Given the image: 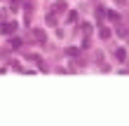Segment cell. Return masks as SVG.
<instances>
[{
    "label": "cell",
    "instance_id": "cell-1",
    "mask_svg": "<svg viewBox=\"0 0 129 126\" xmlns=\"http://www.w3.org/2000/svg\"><path fill=\"white\" fill-rule=\"evenodd\" d=\"M49 12H54V14L68 12V3H66V0H54V5H52V10H49Z\"/></svg>",
    "mask_w": 129,
    "mask_h": 126
},
{
    "label": "cell",
    "instance_id": "cell-2",
    "mask_svg": "<svg viewBox=\"0 0 129 126\" xmlns=\"http://www.w3.org/2000/svg\"><path fill=\"white\" fill-rule=\"evenodd\" d=\"M33 40L35 42H45V38H47V35H45V31H40V28H33Z\"/></svg>",
    "mask_w": 129,
    "mask_h": 126
},
{
    "label": "cell",
    "instance_id": "cell-3",
    "mask_svg": "<svg viewBox=\"0 0 129 126\" xmlns=\"http://www.w3.org/2000/svg\"><path fill=\"white\" fill-rule=\"evenodd\" d=\"M99 35H101V40H110V28H106V26H99Z\"/></svg>",
    "mask_w": 129,
    "mask_h": 126
},
{
    "label": "cell",
    "instance_id": "cell-4",
    "mask_svg": "<svg viewBox=\"0 0 129 126\" xmlns=\"http://www.w3.org/2000/svg\"><path fill=\"white\" fill-rule=\"evenodd\" d=\"M127 56H129V54H127L124 49H115V61L122 63V61H127Z\"/></svg>",
    "mask_w": 129,
    "mask_h": 126
},
{
    "label": "cell",
    "instance_id": "cell-5",
    "mask_svg": "<svg viewBox=\"0 0 129 126\" xmlns=\"http://www.w3.org/2000/svg\"><path fill=\"white\" fill-rule=\"evenodd\" d=\"M45 21H47V26H52V28L59 24V21H56V17H54V12H47V19H45Z\"/></svg>",
    "mask_w": 129,
    "mask_h": 126
},
{
    "label": "cell",
    "instance_id": "cell-6",
    "mask_svg": "<svg viewBox=\"0 0 129 126\" xmlns=\"http://www.w3.org/2000/svg\"><path fill=\"white\" fill-rule=\"evenodd\" d=\"M66 54L71 56V58H78V56H80V49H78V47H68V49H66Z\"/></svg>",
    "mask_w": 129,
    "mask_h": 126
},
{
    "label": "cell",
    "instance_id": "cell-7",
    "mask_svg": "<svg viewBox=\"0 0 129 126\" xmlns=\"http://www.w3.org/2000/svg\"><path fill=\"white\" fill-rule=\"evenodd\" d=\"M14 31H17V24H14V21H12V24H5V26H3V33H14Z\"/></svg>",
    "mask_w": 129,
    "mask_h": 126
},
{
    "label": "cell",
    "instance_id": "cell-8",
    "mask_svg": "<svg viewBox=\"0 0 129 126\" xmlns=\"http://www.w3.org/2000/svg\"><path fill=\"white\" fill-rule=\"evenodd\" d=\"M66 21H68V24H75V21H78V12H73V10H71V12H68V19H66Z\"/></svg>",
    "mask_w": 129,
    "mask_h": 126
},
{
    "label": "cell",
    "instance_id": "cell-9",
    "mask_svg": "<svg viewBox=\"0 0 129 126\" xmlns=\"http://www.w3.org/2000/svg\"><path fill=\"white\" fill-rule=\"evenodd\" d=\"M92 28H94L92 24H82V33H85L87 38H89V33H92Z\"/></svg>",
    "mask_w": 129,
    "mask_h": 126
},
{
    "label": "cell",
    "instance_id": "cell-10",
    "mask_svg": "<svg viewBox=\"0 0 129 126\" xmlns=\"http://www.w3.org/2000/svg\"><path fill=\"white\" fill-rule=\"evenodd\" d=\"M106 14L110 17V21H120V14H117V12H113V10H110V12H106Z\"/></svg>",
    "mask_w": 129,
    "mask_h": 126
},
{
    "label": "cell",
    "instance_id": "cell-11",
    "mask_svg": "<svg viewBox=\"0 0 129 126\" xmlns=\"http://www.w3.org/2000/svg\"><path fill=\"white\" fill-rule=\"evenodd\" d=\"M117 33H120V35H122V38H127V35H129V31H127V28H124V26H120V28H117Z\"/></svg>",
    "mask_w": 129,
    "mask_h": 126
}]
</instances>
